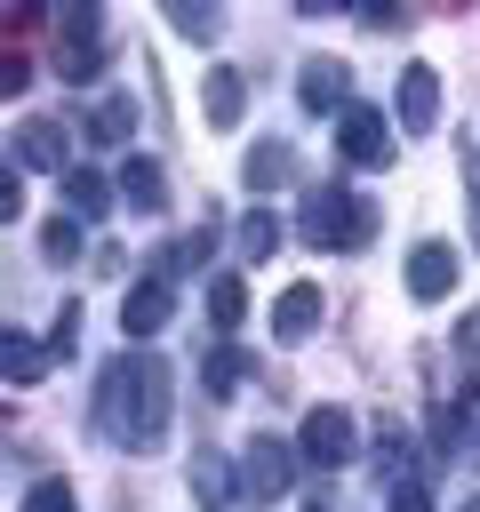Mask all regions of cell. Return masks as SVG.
<instances>
[{
	"mask_svg": "<svg viewBox=\"0 0 480 512\" xmlns=\"http://www.w3.org/2000/svg\"><path fill=\"white\" fill-rule=\"evenodd\" d=\"M96 424L112 432V448L152 456V448L168 440V368H160L152 352L112 360V368H104V384H96Z\"/></svg>",
	"mask_w": 480,
	"mask_h": 512,
	"instance_id": "6da1fadb",
	"label": "cell"
},
{
	"mask_svg": "<svg viewBox=\"0 0 480 512\" xmlns=\"http://www.w3.org/2000/svg\"><path fill=\"white\" fill-rule=\"evenodd\" d=\"M296 232H304L312 248H328V256H344V248H360V240L376 232V208H368V192H344V184H304V208H296Z\"/></svg>",
	"mask_w": 480,
	"mask_h": 512,
	"instance_id": "7a4b0ae2",
	"label": "cell"
},
{
	"mask_svg": "<svg viewBox=\"0 0 480 512\" xmlns=\"http://www.w3.org/2000/svg\"><path fill=\"white\" fill-rule=\"evenodd\" d=\"M232 472H240V504H280V496L296 488V448L272 440V432H256V440L232 456Z\"/></svg>",
	"mask_w": 480,
	"mask_h": 512,
	"instance_id": "3957f363",
	"label": "cell"
},
{
	"mask_svg": "<svg viewBox=\"0 0 480 512\" xmlns=\"http://www.w3.org/2000/svg\"><path fill=\"white\" fill-rule=\"evenodd\" d=\"M96 24H104V16H96L88 0H72V8H64V40L48 48V64H56V80H72V88H88V80L104 72V48H96Z\"/></svg>",
	"mask_w": 480,
	"mask_h": 512,
	"instance_id": "277c9868",
	"label": "cell"
},
{
	"mask_svg": "<svg viewBox=\"0 0 480 512\" xmlns=\"http://www.w3.org/2000/svg\"><path fill=\"white\" fill-rule=\"evenodd\" d=\"M336 152H344L352 168H392V128H384V112H376V104H352V112L336 120Z\"/></svg>",
	"mask_w": 480,
	"mask_h": 512,
	"instance_id": "5b68a950",
	"label": "cell"
},
{
	"mask_svg": "<svg viewBox=\"0 0 480 512\" xmlns=\"http://www.w3.org/2000/svg\"><path fill=\"white\" fill-rule=\"evenodd\" d=\"M296 104L344 120V112H352V64H344V56H312V64L296 72Z\"/></svg>",
	"mask_w": 480,
	"mask_h": 512,
	"instance_id": "8992f818",
	"label": "cell"
},
{
	"mask_svg": "<svg viewBox=\"0 0 480 512\" xmlns=\"http://www.w3.org/2000/svg\"><path fill=\"white\" fill-rule=\"evenodd\" d=\"M400 280H408L416 304H440V296L456 288V248H448V240H416L408 264H400Z\"/></svg>",
	"mask_w": 480,
	"mask_h": 512,
	"instance_id": "52a82bcc",
	"label": "cell"
},
{
	"mask_svg": "<svg viewBox=\"0 0 480 512\" xmlns=\"http://www.w3.org/2000/svg\"><path fill=\"white\" fill-rule=\"evenodd\" d=\"M296 448H304L312 464H352V448H360V424H352V408H312Z\"/></svg>",
	"mask_w": 480,
	"mask_h": 512,
	"instance_id": "ba28073f",
	"label": "cell"
},
{
	"mask_svg": "<svg viewBox=\"0 0 480 512\" xmlns=\"http://www.w3.org/2000/svg\"><path fill=\"white\" fill-rule=\"evenodd\" d=\"M168 312H176V280H168V272H152V280H136V288L120 296V328H128V336H160Z\"/></svg>",
	"mask_w": 480,
	"mask_h": 512,
	"instance_id": "9c48e42d",
	"label": "cell"
},
{
	"mask_svg": "<svg viewBox=\"0 0 480 512\" xmlns=\"http://www.w3.org/2000/svg\"><path fill=\"white\" fill-rule=\"evenodd\" d=\"M8 168H64L72 176V160H64V120H16V144H8Z\"/></svg>",
	"mask_w": 480,
	"mask_h": 512,
	"instance_id": "30bf717a",
	"label": "cell"
},
{
	"mask_svg": "<svg viewBox=\"0 0 480 512\" xmlns=\"http://www.w3.org/2000/svg\"><path fill=\"white\" fill-rule=\"evenodd\" d=\"M200 112H208V128H240V112H248V80H240L232 64H208V80H200Z\"/></svg>",
	"mask_w": 480,
	"mask_h": 512,
	"instance_id": "8fae6325",
	"label": "cell"
},
{
	"mask_svg": "<svg viewBox=\"0 0 480 512\" xmlns=\"http://www.w3.org/2000/svg\"><path fill=\"white\" fill-rule=\"evenodd\" d=\"M400 128H416V136H432V120H440V80H432V64H408L400 72Z\"/></svg>",
	"mask_w": 480,
	"mask_h": 512,
	"instance_id": "7c38bea8",
	"label": "cell"
},
{
	"mask_svg": "<svg viewBox=\"0 0 480 512\" xmlns=\"http://www.w3.org/2000/svg\"><path fill=\"white\" fill-rule=\"evenodd\" d=\"M312 328H320V288H312V280L280 288V304H272V336H280V344H304Z\"/></svg>",
	"mask_w": 480,
	"mask_h": 512,
	"instance_id": "4fadbf2b",
	"label": "cell"
},
{
	"mask_svg": "<svg viewBox=\"0 0 480 512\" xmlns=\"http://www.w3.org/2000/svg\"><path fill=\"white\" fill-rule=\"evenodd\" d=\"M248 368H256V360H248L240 344H208V360H200V392H208V400H232V392L248 384Z\"/></svg>",
	"mask_w": 480,
	"mask_h": 512,
	"instance_id": "5bb4252c",
	"label": "cell"
},
{
	"mask_svg": "<svg viewBox=\"0 0 480 512\" xmlns=\"http://www.w3.org/2000/svg\"><path fill=\"white\" fill-rule=\"evenodd\" d=\"M288 184V144L280 136H256L248 144V168H240V192H280Z\"/></svg>",
	"mask_w": 480,
	"mask_h": 512,
	"instance_id": "9a60e30c",
	"label": "cell"
},
{
	"mask_svg": "<svg viewBox=\"0 0 480 512\" xmlns=\"http://www.w3.org/2000/svg\"><path fill=\"white\" fill-rule=\"evenodd\" d=\"M0 360H8V384L24 392V384H40V376H48V360H56V352H48L40 336H24V328H8V336H0Z\"/></svg>",
	"mask_w": 480,
	"mask_h": 512,
	"instance_id": "2e32d148",
	"label": "cell"
},
{
	"mask_svg": "<svg viewBox=\"0 0 480 512\" xmlns=\"http://www.w3.org/2000/svg\"><path fill=\"white\" fill-rule=\"evenodd\" d=\"M120 200H128V208H144V216L168 200V176H160V160H152V152H136V160L120 168Z\"/></svg>",
	"mask_w": 480,
	"mask_h": 512,
	"instance_id": "e0dca14e",
	"label": "cell"
},
{
	"mask_svg": "<svg viewBox=\"0 0 480 512\" xmlns=\"http://www.w3.org/2000/svg\"><path fill=\"white\" fill-rule=\"evenodd\" d=\"M104 208H112L104 168H72V176H64V216H104Z\"/></svg>",
	"mask_w": 480,
	"mask_h": 512,
	"instance_id": "ac0fdd59",
	"label": "cell"
},
{
	"mask_svg": "<svg viewBox=\"0 0 480 512\" xmlns=\"http://www.w3.org/2000/svg\"><path fill=\"white\" fill-rule=\"evenodd\" d=\"M128 128H136V104L128 96H104L88 112V144H128Z\"/></svg>",
	"mask_w": 480,
	"mask_h": 512,
	"instance_id": "d6986e66",
	"label": "cell"
},
{
	"mask_svg": "<svg viewBox=\"0 0 480 512\" xmlns=\"http://www.w3.org/2000/svg\"><path fill=\"white\" fill-rule=\"evenodd\" d=\"M272 248H280V216L272 208H248L240 216V264H264Z\"/></svg>",
	"mask_w": 480,
	"mask_h": 512,
	"instance_id": "ffe728a7",
	"label": "cell"
},
{
	"mask_svg": "<svg viewBox=\"0 0 480 512\" xmlns=\"http://www.w3.org/2000/svg\"><path fill=\"white\" fill-rule=\"evenodd\" d=\"M208 320H216V328H240V320H248V288H240V272H216V280H208Z\"/></svg>",
	"mask_w": 480,
	"mask_h": 512,
	"instance_id": "44dd1931",
	"label": "cell"
},
{
	"mask_svg": "<svg viewBox=\"0 0 480 512\" xmlns=\"http://www.w3.org/2000/svg\"><path fill=\"white\" fill-rule=\"evenodd\" d=\"M168 24H176L184 40H216V32H224V8H200V0H168Z\"/></svg>",
	"mask_w": 480,
	"mask_h": 512,
	"instance_id": "7402d4cb",
	"label": "cell"
},
{
	"mask_svg": "<svg viewBox=\"0 0 480 512\" xmlns=\"http://www.w3.org/2000/svg\"><path fill=\"white\" fill-rule=\"evenodd\" d=\"M40 256H48V264H72V256H80V216H48V224H40Z\"/></svg>",
	"mask_w": 480,
	"mask_h": 512,
	"instance_id": "603a6c76",
	"label": "cell"
},
{
	"mask_svg": "<svg viewBox=\"0 0 480 512\" xmlns=\"http://www.w3.org/2000/svg\"><path fill=\"white\" fill-rule=\"evenodd\" d=\"M192 488L208 504H224V496H240V472H224V456H192Z\"/></svg>",
	"mask_w": 480,
	"mask_h": 512,
	"instance_id": "cb8c5ba5",
	"label": "cell"
},
{
	"mask_svg": "<svg viewBox=\"0 0 480 512\" xmlns=\"http://www.w3.org/2000/svg\"><path fill=\"white\" fill-rule=\"evenodd\" d=\"M456 168H464V208H472V248H480V144L456 136Z\"/></svg>",
	"mask_w": 480,
	"mask_h": 512,
	"instance_id": "d4e9b609",
	"label": "cell"
},
{
	"mask_svg": "<svg viewBox=\"0 0 480 512\" xmlns=\"http://www.w3.org/2000/svg\"><path fill=\"white\" fill-rule=\"evenodd\" d=\"M208 248H216V232H208V224H200V232H184V248H168V280H176V272H200V256H208Z\"/></svg>",
	"mask_w": 480,
	"mask_h": 512,
	"instance_id": "484cf974",
	"label": "cell"
},
{
	"mask_svg": "<svg viewBox=\"0 0 480 512\" xmlns=\"http://www.w3.org/2000/svg\"><path fill=\"white\" fill-rule=\"evenodd\" d=\"M376 464H384V472L408 464V432H400V424H376Z\"/></svg>",
	"mask_w": 480,
	"mask_h": 512,
	"instance_id": "4316f807",
	"label": "cell"
},
{
	"mask_svg": "<svg viewBox=\"0 0 480 512\" xmlns=\"http://www.w3.org/2000/svg\"><path fill=\"white\" fill-rule=\"evenodd\" d=\"M24 512H72V480H40V488L24 496Z\"/></svg>",
	"mask_w": 480,
	"mask_h": 512,
	"instance_id": "83f0119b",
	"label": "cell"
},
{
	"mask_svg": "<svg viewBox=\"0 0 480 512\" xmlns=\"http://www.w3.org/2000/svg\"><path fill=\"white\" fill-rule=\"evenodd\" d=\"M384 512H432V488L424 480H392V504Z\"/></svg>",
	"mask_w": 480,
	"mask_h": 512,
	"instance_id": "f1b7e54d",
	"label": "cell"
},
{
	"mask_svg": "<svg viewBox=\"0 0 480 512\" xmlns=\"http://www.w3.org/2000/svg\"><path fill=\"white\" fill-rule=\"evenodd\" d=\"M0 88H8V96H24V88H32V56H16V48H8V56H0Z\"/></svg>",
	"mask_w": 480,
	"mask_h": 512,
	"instance_id": "f546056e",
	"label": "cell"
},
{
	"mask_svg": "<svg viewBox=\"0 0 480 512\" xmlns=\"http://www.w3.org/2000/svg\"><path fill=\"white\" fill-rule=\"evenodd\" d=\"M456 352H464V360H480V304L464 312V328H456Z\"/></svg>",
	"mask_w": 480,
	"mask_h": 512,
	"instance_id": "4dcf8cb0",
	"label": "cell"
},
{
	"mask_svg": "<svg viewBox=\"0 0 480 512\" xmlns=\"http://www.w3.org/2000/svg\"><path fill=\"white\" fill-rule=\"evenodd\" d=\"M360 24H376V32H408V16H400V8H360Z\"/></svg>",
	"mask_w": 480,
	"mask_h": 512,
	"instance_id": "1f68e13d",
	"label": "cell"
},
{
	"mask_svg": "<svg viewBox=\"0 0 480 512\" xmlns=\"http://www.w3.org/2000/svg\"><path fill=\"white\" fill-rule=\"evenodd\" d=\"M304 512H328V504H304Z\"/></svg>",
	"mask_w": 480,
	"mask_h": 512,
	"instance_id": "d6a6232c",
	"label": "cell"
},
{
	"mask_svg": "<svg viewBox=\"0 0 480 512\" xmlns=\"http://www.w3.org/2000/svg\"><path fill=\"white\" fill-rule=\"evenodd\" d=\"M464 512H480V504H464Z\"/></svg>",
	"mask_w": 480,
	"mask_h": 512,
	"instance_id": "836d02e7",
	"label": "cell"
}]
</instances>
